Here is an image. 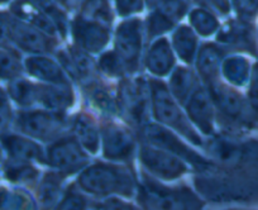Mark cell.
Segmentation results:
<instances>
[{
  "mask_svg": "<svg viewBox=\"0 0 258 210\" xmlns=\"http://www.w3.org/2000/svg\"><path fill=\"white\" fill-rule=\"evenodd\" d=\"M99 67L109 76H121L125 71L120 58L114 52H108L101 56L99 61Z\"/></svg>",
  "mask_w": 258,
  "mask_h": 210,
  "instance_id": "obj_36",
  "label": "cell"
},
{
  "mask_svg": "<svg viewBox=\"0 0 258 210\" xmlns=\"http://www.w3.org/2000/svg\"><path fill=\"white\" fill-rule=\"evenodd\" d=\"M104 156L109 160L125 161L135 151V139L128 130L115 124H106L103 128Z\"/></svg>",
  "mask_w": 258,
  "mask_h": 210,
  "instance_id": "obj_13",
  "label": "cell"
},
{
  "mask_svg": "<svg viewBox=\"0 0 258 210\" xmlns=\"http://www.w3.org/2000/svg\"><path fill=\"white\" fill-rule=\"evenodd\" d=\"M145 135L151 145L157 146V147L177 156L181 160H185L192 166L199 167V169H207L212 165L207 159L202 157L199 153L183 145L175 134H172L170 130L163 128L162 125L146 124Z\"/></svg>",
  "mask_w": 258,
  "mask_h": 210,
  "instance_id": "obj_8",
  "label": "cell"
},
{
  "mask_svg": "<svg viewBox=\"0 0 258 210\" xmlns=\"http://www.w3.org/2000/svg\"><path fill=\"white\" fill-rule=\"evenodd\" d=\"M198 39L190 27L181 26L173 34V47L177 55L185 62L191 63L197 52Z\"/></svg>",
  "mask_w": 258,
  "mask_h": 210,
  "instance_id": "obj_27",
  "label": "cell"
},
{
  "mask_svg": "<svg viewBox=\"0 0 258 210\" xmlns=\"http://www.w3.org/2000/svg\"><path fill=\"white\" fill-rule=\"evenodd\" d=\"M195 84H197V79L190 70L183 67L177 68L171 78V94L180 103H183L192 94Z\"/></svg>",
  "mask_w": 258,
  "mask_h": 210,
  "instance_id": "obj_28",
  "label": "cell"
},
{
  "mask_svg": "<svg viewBox=\"0 0 258 210\" xmlns=\"http://www.w3.org/2000/svg\"><path fill=\"white\" fill-rule=\"evenodd\" d=\"M23 66L13 48L0 47V80H14L21 76Z\"/></svg>",
  "mask_w": 258,
  "mask_h": 210,
  "instance_id": "obj_30",
  "label": "cell"
},
{
  "mask_svg": "<svg viewBox=\"0 0 258 210\" xmlns=\"http://www.w3.org/2000/svg\"><path fill=\"white\" fill-rule=\"evenodd\" d=\"M173 24H175V22L170 17L166 16L161 9H158L148 17V33L151 37L158 36V34L170 31Z\"/></svg>",
  "mask_w": 258,
  "mask_h": 210,
  "instance_id": "obj_35",
  "label": "cell"
},
{
  "mask_svg": "<svg viewBox=\"0 0 258 210\" xmlns=\"http://www.w3.org/2000/svg\"><path fill=\"white\" fill-rule=\"evenodd\" d=\"M119 109L136 127L146 125L148 119V91L142 80L123 81L119 88Z\"/></svg>",
  "mask_w": 258,
  "mask_h": 210,
  "instance_id": "obj_7",
  "label": "cell"
},
{
  "mask_svg": "<svg viewBox=\"0 0 258 210\" xmlns=\"http://www.w3.org/2000/svg\"><path fill=\"white\" fill-rule=\"evenodd\" d=\"M7 94L8 98L23 108L33 107L37 104V85L23 79L17 78L11 80Z\"/></svg>",
  "mask_w": 258,
  "mask_h": 210,
  "instance_id": "obj_26",
  "label": "cell"
},
{
  "mask_svg": "<svg viewBox=\"0 0 258 210\" xmlns=\"http://www.w3.org/2000/svg\"><path fill=\"white\" fill-rule=\"evenodd\" d=\"M0 47L13 48L11 37H9L8 13H2V12H0Z\"/></svg>",
  "mask_w": 258,
  "mask_h": 210,
  "instance_id": "obj_42",
  "label": "cell"
},
{
  "mask_svg": "<svg viewBox=\"0 0 258 210\" xmlns=\"http://www.w3.org/2000/svg\"><path fill=\"white\" fill-rule=\"evenodd\" d=\"M187 0H163L158 9H161L173 22H177L187 12Z\"/></svg>",
  "mask_w": 258,
  "mask_h": 210,
  "instance_id": "obj_37",
  "label": "cell"
},
{
  "mask_svg": "<svg viewBox=\"0 0 258 210\" xmlns=\"http://www.w3.org/2000/svg\"><path fill=\"white\" fill-rule=\"evenodd\" d=\"M61 185L62 176L56 174L46 175L39 186V199L42 204L46 206H52L56 204L61 195Z\"/></svg>",
  "mask_w": 258,
  "mask_h": 210,
  "instance_id": "obj_32",
  "label": "cell"
},
{
  "mask_svg": "<svg viewBox=\"0 0 258 210\" xmlns=\"http://www.w3.org/2000/svg\"><path fill=\"white\" fill-rule=\"evenodd\" d=\"M223 75L234 86H244L250 80V66L243 56L228 57L222 65Z\"/></svg>",
  "mask_w": 258,
  "mask_h": 210,
  "instance_id": "obj_24",
  "label": "cell"
},
{
  "mask_svg": "<svg viewBox=\"0 0 258 210\" xmlns=\"http://www.w3.org/2000/svg\"><path fill=\"white\" fill-rule=\"evenodd\" d=\"M86 205H88V201H86L85 197L71 190L68 195H64L61 202H58L57 207H59V209H84Z\"/></svg>",
  "mask_w": 258,
  "mask_h": 210,
  "instance_id": "obj_39",
  "label": "cell"
},
{
  "mask_svg": "<svg viewBox=\"0 0 258 210\" xmlns=\"http://www.w3.org/2000/svg\"><path fill=\"white\" fill-rule=\"evenodd\" d=\"M115 3L119 16L126 17L140 13L145 6V0H115Z\"/></svg>",
  "mask_w": 258,
  "mask_h": 210,
  "instance_id": "obj_40",
  "label": "cell"
},
{
  "mask_svg": "<svg viewBox=\"0 0 258 210\" xmlns=\"http://www.w3.org/2000/svg\"><path fill=\"white\" fill-rule=\"evenodd\" d=\"M13 0H0V6H4V4H11Z\"/></svg>",
  "mask_w": 258,
  "mask_h": 210,
  "instance_id": "obj_48",
  "label": "cell"
},
{
  "mask_svg": "<svg viewBox=\"0 0 258 210\" xmlns=\"http://www.w3.org/2000/svg\"><path fill=\"white\" fill-rule=\"evenodd\" d=\"M34 201L23 190L0 186V209H31Z\"/></svg>",
  "mask_w": 258,
  "mask_h": 210,
  "instance_id": "obj_29",
  "label": "cell"
},
{
  "mask_svg": "<svg viewBox=\"0 0 258 210\" xmlns=\"http://www.w3.org/2000/svg\"><path fill=\"white\" fill-rule=\"evenodd\" d=\"M187 114L204 134H213V100L207 90L198 88L188 96Z\"/></svg>",
  "mask_w": 258,
  "mask_h": 210,
  "instance_id": "obj_14",
  "label": "cell"
},
{
  "mask_svg": "<svg viewBox=\"0 0 258 210\" xmlns=\"http://www.w3.org/2000/svg\"><path fill=\"white\" fill-rule=\"evenodd\" d=\"M3 174L9 181L22 184V182L33 181L38 176V170L29 164V161L17 160L8 157L3 161Z\"/></svg>",
  "mask_w": 258,
  "mask_h": 210,
  "instance_id": "obj_25",
  "label": "cell"
},
{
  "mask_svg": "<svg viewBox=\"0 0 258 210\" xmlns=\"http://www.w3.org/2000/svg\"><path fill=\"white\" fill-rule=\"evenodd\" d=\"M142 52V23L140 19L123 22L116 29L115 53L126 73H135L140 65Z\"/></svg>",
  "mask_w": 258,
  "mask_h": 210,
  "instance_id": "obj_5",
  "label": "cell"
},
{
  "mask_svg": "<svg viewBox=\"0 0 258 210\" xmlns=\"http://www.w3.org/2000/svg\"><path fill=\"white\" fill-rule=\"evenodd\" d=\"M140 157L146 169L160 179L175 180L187 171V167L181 161L180 157L162 148L158 150L151 146H142Z\"/></svg>",
  "mask_w": 258,
  "mask_h": 210,
  "instance_id": "obj_10",
  "label": "cell"
},
{
  "mask_svg": "<svg viewBox=\"0 0 258 210\" xmlns=\"http://www.w3.org/2000/svg\"><path fill=\"white\" fill-rule=\"evenodd\" d=\"M222 61V51L213 43H205L200 48L198 56V70L200 75L208 81H212L217 75Z\"/></svg>",
  "mask_w": 258,
  "mask_h": 210,
  "instance_id": "obj_23",
  "label": "cell"
},
{
  "mask_svg": "<svg viewBox=\"0 0 258 210\" xmlns=\"http://www.w3.org/2000/svg\"><path fill=\"white\" fill-rule=\"evenodd\" d=\"M98 207L100 209H132V205L125 204L119 199H109L103 204H98Z\"/></svg>",
  "mask_w": 258,
  "mask_h": 210,
  "instance_id": "obj_44",
  "label": "cell"
},
{
  "mask_svg": "<svg viewBox=\"0 0 258 210\" xmlns=\"http://www.w3.org/2000/svg\"><path fill=\"white\" fill-rule=\"evenodd\" d=\"M24 67L29 75L51 84H69L62 68L51 58L43 56H31L24 61Z\"/></svg>",
  "mask_w": 258,
  "mask_h": 210,
  "instance_id": "obj_18",
  "label": "cell"
},
{
  "mask_svg": "<svg viewBox=\"0 0 258 210\" xmlns=\"http://www.w3.org/2000/svg\"><path fill=\"white\" fill-rule=\"evenodd\" d=\"M249 105L254 114V119L258 120V65L254 66L252 75H250Z\"/></svg>",
  "mask_w": 258,
  "mask_h": 210,
  "instance_id": "obj_41",
  "label": "cell"
},
{
  "mask_svg": "<svg viewBox=\"0 0 258 210\" xmlns=\"http://www.w3.org/2000/svg\"><path fill=\"white\" fill-rule=\"evenodd\" d=\"M73 129L79 142L91 153H95L99 148V130L90 117L78 114L74 118Z\"/></svg>",
  "mask_w": 258,
  "mask_h": 210,
  "instance_id": "obj_22",
  "label": "cell"
},
{
  "mask_svg": "<svg viewBox=\"0 0 258 210\" xmlns=\"http://www.w3.org/2000/svg\"><path fill=\"white\" fill-rule=\"evenodd\" d=\"M37 103L51 112L62 113L73 105L74 93L69 84L37 85Z\"/></svg>",
  "mask_w": 258,
  "mask_h": 210,
  "instance_id": "obj_17",
  "label": "cell"
},
{
  "mask_svg": "<svg viewBox=\"0 0 258 210\" xmlns=\"http://www.w3.org/2000/svg\"><path fill=\"white\" fill-rule=\"evenodd\" d=\"M175 60H173L172 49L167 39L161 38L152 44V47L148 51L147 58H146V65L147 68L157 76H165L172 68Z\"/></svg>",
  "mask_w": 258,
  "mask_h": 210,
  "instance_id": "obj_19",
  "label": "cell"
},
{
  "mask_svg": "<svg viewBox=\"0 0 258 210\" xmlns=\"http://www.w3.org/2000/svg\"><path fill=\"white\" fill-rule=\"evenodd\" d=\"M208 6H212L218 12L223 14H228L230 9V0H203Z\"/></svg>",
  "mask_w": 258,
  "mask_h": 210,
  "instance_id": "obj_45",
  "label": "cell"
},
{
  "mask_svg": "<svg viewBox=\"0 0 258 210\" xmlns=\"http://www.w3.org/2000/svg\"><path fill=\"white\" fill-rule=\"evenodd\" d=\"M14 123V115L9 104L0 107V134L8 132L9 127Z\"/></svg>",
  "mask_w": 258,
  "mask_h": 210,
  "instance_id": "obj_43",
  "label": "cell"
},
{
  "mask_svg": "<svg viewBox=\"0 0 258 210\" xmlns=\"http://www.w3.org/2000/svg\"><path fill=\"white\" fill-rule=\"evenodd\" d=\"M190 23L197 32L202 36L207 37L217 32L219 28V22L215 18L214 14L205 9H194L190 13Z\"/></svg>",
  "mask_w": 258,
  "mask_h": 210,
  "instance_id": "obj_31",
  "label": "cell"
},
{
  "mask_svg": "<svg viewBox=\"0 0 258 210\" xmlns=\"http://www.w3.org/2000/svg\"><path fill=\"white\" fill-rule=\"evenodd\" d=\"M70 56L75 65L76 73H78L79 79H90L95 71V63L93 58L89 56L85 49L80 47H73L70 49Z\"/></svg>",
  "mask_w": 258,
  "mask_h": 210,
  "instance_id": "obj_34",
  "label": "cell"
},
{
  "mask_svg": "<svg viewBox=\"0 0 258 210\" xmlns=\"http://www.w3.org/2000/svg\"><path fill=\"white\" fill-rule=\"evenodd\" d=\"M17 129L27 137L52 141L59 137L66 128V120L57 112H22L14 117Z\"/></svg>",
  "mask_w": 258,
  "mask_h": 210,
  "instance_id": "obj_4",
  "label": "cell"
},
{
  "mask_svg": "<svg viewBox=\"0 0 258 210\" xmlns=\"http://www.w3.org/2000/svg\"><path fill=\"white\" fill-rule=\"evenodd\" d=\"M8 26L12 44L24 52L33 55L48 53L56 44L52 36L27 22L16 18L11 13L8 14Z\"/></svg>",
  "mask_w": 258,
  "mask_h": 210,
  "instance_id": "obj_6",
  "label": "cell"
},
{
  "mask_svg": "<svg viewBox=\"0 0 258 210\" xmlns=\"http://www.w3.org/2000/svg\"><path fill=\"white\" fill-rule=\"evenodd\" d=\"M46 159L52 167L66 174L78 171L88 164V156L74 138H62L52 145Z\"/></svg>",
  "mask_w": 258,
  "mask_h": 210,
  "instance_id": "obj_11",
  "label": "cell"
},
{
  "mask_svg": "<svg viewBox=\"0 0 258 210\" xmlns=\"http://www.w3.org/2000/svg\"><path fill=\"white\" fill-rule=\"evenodd\" d=\"M209 90L213 103L217 105L219 112L224 117L242 124L252 123L254 117L249 114L247 101L240 96V94L228 88L224 84L214 83V81H209Z\"/></svg>",
  "mask_w": 258,
  "mask_h": 210,
  "instance_id": "obj_9",
  "label": "cell"
},
{
  "mask_svg": "<svg viewBox=\"0 0 258 210\" xmlns=\"http://www.w3.org/2000/svg\"><path fill=\"white\" fill-rule=\"evenodd\" d=\"M86 95H88L89 101L93 104V107L103 114L108 115V117H114L120 113L118 99H115V96L103 84L89 83Z\"/></svg>",
  "mask_w": 258,
  "mask_h": 210,
  "instance_id": "obj_21",
  "label": "cell"
},
{
  "mask_svg": "<svg viewBox=\"0 0 258 210\" xmlns=\"http://www.w3.org/2000/svg\"><path fill=\"white\" fill-rule=\"evenodd\" d=\"M78 182L81 190L96 196H132L136 190L135 177L129 170L113 165L98 164L88 167L81 172Z\"/></svg>",
  "mask_w": 258,
  "mask_h": 210,
  "instance_id": "obj_1",
  "label": "cell"
},
{
  "mask_svg": "<svg viewBox=\"0 0 258 210\" xmlns=\"http://www.w3.org/2000/svg\"><path fill=\"white\" fill-rule=\"evenodd\" d=\"M150 94L153 115L156 119L168 127H172L195 145L202 146L200 135H198L194 128L188 124L165 84L157 80H150Z\"/></svg>",
  "mask_w": 258,
  "mask_h": 210,
  "instance_id": "obj_2",
  "label": "cell"
},
{
  "mask_svg": "<svg viewBox=\"0 0 258 210\" xmlns=\"http://www.w3.org/2000/svg\"><path fill=\"white\" fill-rule=\"evenodd\" d=\"M34 4L39 7L49 18L52 19V22L56 26L57 32L62 34V36H66V31H68V18H66V14L62 11L59 3L57 0H32Z\"/></svg>",
  "mask_w": 258,
  "mask_h": 210,
  "instance_id": "obj_33",
  "label": "cell"
},
{
  "mask_svg": "<svg viewBox=\"0 0 258 210\" xmlns=\"http://www.w3.org/2000/svg\"><path fill=\"white\" fill-rule=\"evenodd\" d=\"M9 11L13 17L37 27L49 36L57 33V28L52 19L32 0H13Z\"/></svg>",
  "mask_w": 258,
  "mask_h": 210,
  "instance_id": "obj_16",
  "label": "cell"
},
{
  "mask_svg": "<svg viewBox=\"0 0 258 210\" xmlns=\"http://www.w3.org/2000/svg\"><path fill=\"white\" fill-rule=\"evenodd\" d=\"M71 31L78 47L91 53L101 51L110 37L109 27L106 24L85 16H79L74 19Z\"/></svg>",
  "mask_w": 258,
  "mask_h": 210,
  "instance_id": "obj_12",
  "label": "cell"
},
{
  "mask_svg": "<svg viewBox=\"0 0 258 210\" xmlns=\"http://www.w3.org/2000/svg\"><path fill=\"white\" fill-rule=\"evenodd\" d=\"M212 151L218 159L227 164H239L250 159V148L248 145L235 142L229 138H215L212 143Z\"/></svg>",
  "mask_w": 258,
  "mask_h": 210,
  "instance_id": "obj_20",
  "label": "cell"
},
{
  "mask_svg": "<svg viewBox=\"0 0 258 210\" xmlns=\"http://www.w3.org/2000/svg\"><path fill=\"white\" fill-rule=\"evenodd\" d=\"M235 12L243 21H250L258 16V0H230Z\"/></svg>",
  "mask_w": 258,
  "mask_h": 210,
  "instance_id": "obj_38",
  "label": "cell"
},
{
  "mask_svg": "<svg viewBox=\"0 0 258 210\" xmlns=\"http://www.w3.org/2000/svg\"><path fill=\"white\" fill-rule=\"evenodd\" d=\"M138 195L141 205L151 209H199L203 206L199 197L186 187L168 189L150 180L142 182Z\"/></svg>",
  "mask_w": 258,
  "mask_h": 210,
  "instance_id": "obj_3",
  "label": "cell"
},
{
  "mask_svg": "<svg viewBox=\"0 0 258 210\" xmlns=\"http://www.w3.org/2000/svg\"><path fill=\"white\" fill-rule=\"evenodd\" d=\"M163 0H147V3L151 4V6H160Z\"/></svg>",
  "mask_w": 258,
  "mask_h": 210,
  "instance_id": "obj_47",
  "label": "cell"
},
{
  "mask_svg": "<svg viewBox=\"0 0 258 210\" xmlns=\"http://www.w3.org/2000/svg\"><path fill=\"white\" fill-rule=\"evenodd\" d=\"M0 145L8 157L23 161H39L44 162V155L42 148L37 143L24 135L14 133H3L0 134Z\"/></svg>",
  "mask_w": 258,
  "mask_h": 210,
  "instance_id": "obj_15",
  "label": "cell"
},
{
  "mask_svg": "<svg viewBox=\"0 0 258 210\" xmlns=\"http://www.w3.org/2000/svg\"><path fill=\"white\" fill-rule=\"evenodd\" d=\"M7 104H9L8 94H7V91L4 89L0 88V107H4Z\"/></svg>",
  "mask_w": 258,
  "mask_h": 210,
  "instance_id": "obj_46",
  "label": "cell"
}]
</instances>
